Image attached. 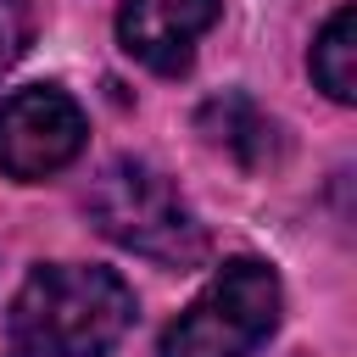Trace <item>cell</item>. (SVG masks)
Masks as SVG:
<instances>
[{
	"label": "cell",
	"instance_id": "6da1fadb",
	"mask_svg": "<svg viewBox=\"0 0 357 357\" xmlns=\"http://www.w3.org/2000/svg\"><path fill=\"white\" fill-rule=\"evenodd\" d=\"M6 324L22 357H106L134 329V290L117 268L45 262L22 279Z\"/></svg>",
	"mask_w": 357,
	"mask_h": 357
},
{
	"label": "cell",
	"instance_id": "7a4b0ae2",
	"mask_svg": "<svg viewBox=\"0 0 357 357\" xmlns=\"http://www.w3.org/2000/svg\"><path fill=\"white\" fill-rule=\"evenodd\" d=\"M84 206H89V223L106 240H117L123 251H134V257H151L162 268H190V262L206 257V229L195 223L190 201L145 156L106 162L95 173Z\"/></svg>",
	"mask_w": 357,
	"mask_h": 357
},
{
	"label": "cell",
	"instance_id": "3957f363",
	"mask_svg": "<svg viewBox=\"0 0 357 357\" xmlns=\"http://www.w3.org/2000/svg\"><path fill=\"white\" fill-rule=\"evenodd\" d=\"M284 312L279 273L257 257H229L201 296L162 329L156 357H251Z\"/></svg>",
	"mask_w": 357,
	"mask_h": 357
},
{
	"label": "cell",
	"instance_id": "277c9868",
	"mask_svg": "<svg viewBox=\"0 0 357 357\" xmlns=\"http://www.w3.org/2000/svg\"><path fill=\"white\" fill-rule=\"evenodd\" d=\"M84 139H89L84 106L56 84H33L0 100V173L17 184L61 173L67 162H78Z\"/></svg>",
	"mask_w": 357,
	"mask_h": 357
},
{
	"label": "cell",
	"instance_id": "5b68a950",
	"mask_svg": "<svg viewBox=\"0 0 357 357\" xmlns=\"http://www.w3.org/2000/svg\"><path fill=\"white\" fill-rule=\"evenodd\" d=\"M212 22H218V0H123L117 39L139 67L178 78L195 61V45Z\"/></svg>",
	"mask_w": 357,
	"mask_h": 357
},
{
	"label": "cell",
	"instance_id": "8992f818",
	"mask_svg": "<svg viewBox=\"0 0 357 357\" xmlns=\"http://www.w3.org/2000/svg\"><path fill=\"white\" fill-rule=\"evenodd\" d=\"M195 123H201L206 145L229 151V156L245 162V167H268L273 151H279V128H273L245 95H218V100H206Z\"/></svg>",
	"mask_w": 357,
	"mask_h": 357
},
{
	"label": "cell",
	"instance_id": "52a82bcc",
	"mask_svg": "<svg viewBox=\"0 0 357 357\" xmlns=\"http://www.w3.org/2000/svg\"><path fill=\"white\" fill-rule=\"evenodd\" d=\"M307 67H312V78H318V89H324L329 100H340V106L357 100V11H351V6H340V11L318 28Z\"/></svg>",
	"mask_w": 357,
	"mask_h": 357
},
{
	"label": "cell",
	"instance_id": "ba28073f",
	"mask_svg": "<svg viewBox=\"0 0 357 357\" xmlns=\"http://www.w3.org/2000/svg\"><path fill=\"white\" fill-rule=\"evenodd\" d=\"M28 33H33V17H28V0H0V78L17 67V56L28 50Z\"/></svg>",
	"mask_w": 357,
	"mask_h": 357
}]
</instances>
